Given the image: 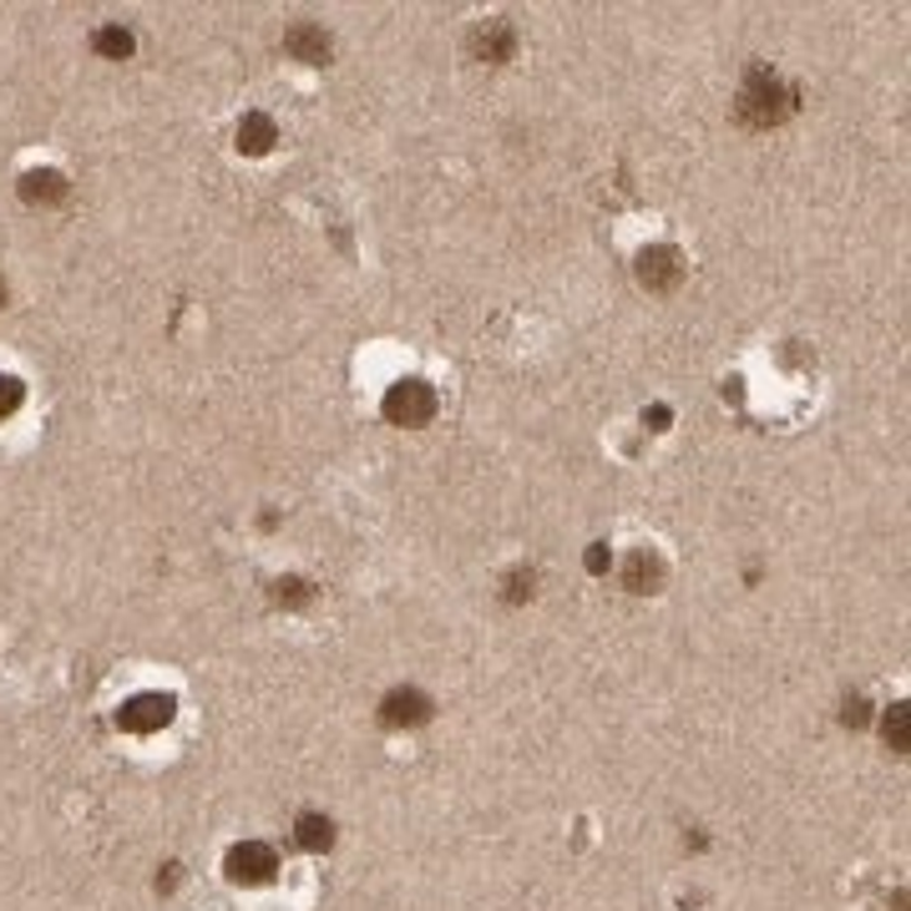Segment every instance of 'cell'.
Masks as SVG:
<instances>
[{"instance_id":"9a60e30c","label":"cell","mask_w":911,"mask_h":911,"mask_svg":"<svg viewBox=\"0 0 911 911\" xmlns=\"http://www.w3.org/2000/svg\"><path fill=\"white\" fill-rule=\"evenodd\" d=\"M886 739H891V750H907V704L886 714Z\"/></svg>"},{"instance_id":"8992f818","label":"cell","mask_w":911,"mask_h":911,"mask_svg":"<svg viewBox=\"0 0 911 911\" xmlns=\"http://www.w3.org/2000/svg\"><path fill=\"white\" fill-rule=\"evenodd\" d=\"M638 279H644V289H674L678 279H684V264H678L674 249H644L638 253Z\"/></svg>"},{"instance_id":"30bf717a","label":"cell","mask_w":911,"mask_h":911,"mask_svg":"<svg viewBox=\"0 0 911 911\" xmlns=\"http://www.w3.org/2000/svg\"><path fill=\"white\" fill-rule=\"evenodd\" d=\"M295 836H299L304 851H329V846H335V821L320 815V810H304V815L295 821Z\"/></svg>"},{"instance_id":"9c48e42d","label":"cell","mask_w":911,"mask_h":911,"mask_svg":"<svg viewBox=\"0 0 911 911\" xmlns=\"http://www.w3.org/2000/svg\"><path fill=\"white\" fill-rule=\"evenodd\" d=\"M21 198H26V203H61V198H66V177H61L57 167H30V173L21 177Z\"/></svg>"},{"instance_id":"52a82bcc","label":"cell","mask_w":911,"mask_h":911,"mask_svg":"<svg viewBox=\"0 0 911 911\" xmlns=\"http://www.w3.org/2000/svg\"><path fill=\"white\" fill-rule=\"evenodd\" d=\"M284 51L295 61H304V66H324V61H329V36H324V26H314V21H299V26L284 36Z\"/></svg>"},{"instance_id":"7c38bea8","label":"cell","mask_w":911,"mask_h":911,"mask_svg":"<svg viewBox=\"0 0 911 911\" xmlns=\"http://www.w3.org/2000/svg\"><path fill=\"white\" fill-rule=\"evenodd\" d=\"M274 122L264 117V112H249V117L238 122V152H269L274 148Z\"/></svg>"},{"instance_id":"ba28073f","label":"cell","mask_w":911,"mask_h":911,"mask_svg":"<svg viewBox=\"0 0 911 911\" xmlns=\"http://www.w3.org/2000/svg\"><path fill=\"white\" fill-rule=\"evenodd\" d=\"M471 51L482 61H507L516 51V30L507 21H482V26L471 30Z\"/></svg>"},{"instance_id":"2e32d148","label":"cell","mask_w":911,"mask_h":911,"mask_svg":"<svg viewBox=\"0 0 911 911\" xmlns=\"http://www.w3.org/2000/svg\"><path fill=\"white\" fill-rule=\"evenodd\" d=\"M603 567H608V552H603V547H592V552H588V573H603Z\"/></svg>"},{"instance_id":"3957f363","label":"cell","mask_w":911,"mask_h":911,"mask_svg":"<svg viewBox=\"0 0 911 911\" xmlns=\"http://www.w3.org/2000/svg\"><path fill=\"white\" fill-rule=\"evenodd\" d=\"M223 871H228L234 886H264V882H274L279 856L269 851L264 840H238V846H228V856H223Z\"/></svg>"},{"instance_id":"8fae6325","label":"cell","mask_w":911,"mask_h":911,"mask_svg":"<svg viewBox=\"0 0 911 911\" xmlns=\"http://www.w3.org/2000/svg\"><path fill=\"white\" fill-rule=\"evenodd\" d=\"M659 558H653V552H633L628 562H623V588L628 592H653L659 588Z\"/></svg>"},{"instance_id":"5bb4252c","label":"cell","mask_w":911,"mask_h":911,"mask_svg":"<svg viewBox=\"0 0 911 911\" xmlns=\"http://www.w3.org/2000/svg\"><path fill=\"white\" fill-rule=\"evenodd\" d=\"M21 400H26V385L15 380V375H0V421L21 411Z\"/></svg>"},{"instance_id":"4fadbf2b","label":"cell","mask_w":911,"mask_h":911,"mask_svg":"<svg viewBox=\"0 0 911 911\" xmlns=\"http://www.w3.org/2000/svg\"><path fill=\"white\" fill-rule=\"evenodd\" d=\"M133 30L127 26H102L97 30V36H91V51H97V57H107V61H127L133 57Z\"/></svg>"},{"instance_id":"7a4b0ae2","label":"cell","mask_w":911,"mask_h":911,"mask_svg":"<svg viewBox=\"0 0 911 911\" xmlns=\"http://www.w3.org/2000/svg\"><path fill=\"white\" fill-rule=\"evenodd\" d=\"M380 411H385V421H390V426L415 430V426H426L430 415H436V390H430L426 380H400V385H390V390H385Z\"/></svg>"},{"instance_id":"277c9868","label":"cell","mask_w":911,"mask_h":911,"mask_svg":"<svg viewBox=\"0 0 911 911\" xmlns=\"http://www.w3.org/2000/svg\"><path fill=\"white\" fill-rule=\"evenodd\" d=\"M167 720H173V699L167 694H133L117 709V729H127V735H158Z\"/></svg>"},{"instance_id":"6da1fadb","label":"cell","mask_w":911,"mask_h":911,"mask_svg":"<svg viewBox=\"0 0 911 911\" xmlns=\"http://www.w3.org/2000/svg\"><path fill=\"white\" fill-rule=\"evenodd\" d=\"M735 112H739L745 127H775V122H785L795 112V87L790 82H779L775 72L754 66V72L745 76V87H739Z\"/></svg>"},{"instance_id":"5b68a950","label":"cell","mask_w":911,"mask_h":911,"mask_svg":"<svg viewBox=\"0 0 911 911\" xmlns=\"http://www.w3.org/2000/svg\"><path fill=\"white\" fill-rule=\"evenodd\" d=\"M380 720L396 724V729H411V724H426L430 720V699L421 689H390L380 699Z\"/></svg>"},{"instance_id":"e0dca14e","label":"cell","mask_w":911,"mask_h":911,"mask_svg":"<svg viewBox=\"0 0 911 911\" xmlns=\"http://www.w3.org/2000/svg\"><path fill=\"white\" fill-rule=\"evenodd\" d=\"M0 299H5V284H0Z\"/></svg>"}]
</instances>
